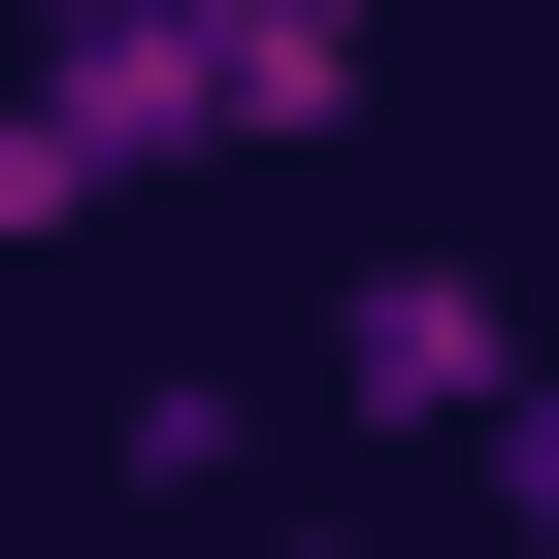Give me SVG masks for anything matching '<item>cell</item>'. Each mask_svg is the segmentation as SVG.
<instances>
[{
  "label": "cell",
  "mask_w": 559,
  "mask_h": 559,
  "mask_svg": "<svg viewBox=\"0 0 559 559\" xmlns=\"http://www.w3.org/2000/svg\"><path fill=\"white\" fill-rule=\"evenodd\" d=\"M165 165H230L198 0H34V67H0V263H34V230H99V198H165Z\"/></svg>",
  "instance_id": "1"
},
{
  "label": "cell",
  "mask_w": 559,
  "mask_h": 559,
  "mask_svg": "<svg viewBox=\"0 0 559 559\" xmlns=\"http://www.w3.org/2000/svg\"><path fill=\"white\" fill-rule=\"evenodd\" d=\"M493 395H526V330H493V263H362V297H330V428H428V461H461Z\"/></svg>",
  "instance_id": "2"
},
{
  "label": "cell",
  "mask_w": 559,
  "mask_h": 559,
  "mask_svg": "<svg viewBox=\"0 0 559 559\" xmlns=\"http://www.w3.org/2000/svg\"><path fill=\"white\" fill-rule=\"evenodd\" d=\"M362 34H395V0H198V67H230V132H362Z\"/></svg>",
  "instance_id": "3"
},
{
  "label": "cell",
  "mask_w": 559,
  "mask_h": 559,
  "mask_svg": "<svg viewBox=\"0 0 559 559\" xmlns=\"http://www.w3.org/2000/svg\"><path fill=\"white\" fill-rule=\"evenodd\" d=\"M461 559H493V526H461Z\"/></svg>",
  "instance_id": "4"
}]
</instances>
